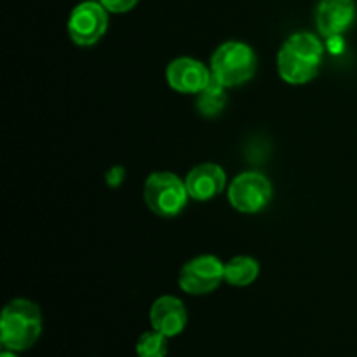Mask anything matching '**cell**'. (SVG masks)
I'll use <instances>...</instances> for the list:
<instances>
[{
  "label": "cell",
  "mask_w": 357,
  "mask_h": 357,
  "mask_svg": "<svg viewBox=\"0 0 357 357\" xmlns=\"http://www.w3.org/2000/svg\"><path fill=\"white\" fill-rule=\"evenodd\" d=\"M272 199V185L267 176L255 171L241 173L229 188V201L234 209L246 215L261 211Z\"/></svg>",
  "instance_id": "8992f818"
},
{
  "label": "cell",
  "mask_w": 357,
  "mask_h": 357,
  "mask_svg": "<svg viewBox=\"0 0 357 357\" xmlns=\"http://www.w3.org/2000/svg\"><path fill=\"white\" fill-rule=\"evenodd\" d=\"M225 86H222L215 77H211V82L197 94V101H195L199 114L204 117H216L225 108Z\"/></svg>",
  "instance_id": "4fadbf2b"
},
{
  "label": "cell",
  "mask_w": 357,
  "mask_h": 357,
  "mask_svg": "<svg viewBox=\"0 0 357 357\" xmlns=\"http://www.w3.org/2000/svg\"><path fill=\"white\" fill-rule=\"evenodd\" d=\"M138 2L139 0H100L101 6L112 14L128 13V10H131Z\"/></svg>",
  "instance_id": "9a60e30c"
},
{
  "label": "cell",
  "mask_w": 357,
  "mask_h": 357,
  "mask_svg": "<svg viewBox=\"0 0 357 357\" xmlns=\"http://www.w3.org/2000/svg\"><path fill=\"white\" fill-rule=\"evenodd\" d=\"M108 28V10L100 2L79 3L68 17V35L77 45L89 47L101 40Z\"/></svg>",
  "instance_id": "52a82bcc"
},
{
  "label": "cell",
  "mask_w": 357,
  "mask_h": 357,
  "mask_svg": "<svg viewBox=\"0 0 357 357\" xmlns=\"http://www.w3.org/2000/svg\"><path fill=\"white\" fill-rule=\"evenodd\" d=\"M356 20L354 0H319L316 7V26L323 37H340Z\"/></svg>",
  "instance_id": "9c48e42d"
},
{
  "label": "cell",
  "mask_w": 357,
  "mask_h": 357,
  "mask_svg": "<svg viewBox=\"0 0 357 357\" xmlns=\"http://www.w3.org/2000/svg\"><path fill=\"white\" fill-rule=\"evenodd\" d=\"M211 68L194 58H176L167 65L166 80L181 94H199L211 82Z\"/></svg>",
  "instance_id": "ba28073f"
},
{
  "label": "cell",
  "mask_w": 357,
  "mask_h": 357,
  "mask_svg": "<svg viewBox=\"0 0 357 357\" xmlns=\"http://www.w3.org/2000/svg\"><path fill=\"white\" fill-rule=\"evenodd\" d=\"M42 335V312L33 302L16 298L7 303L0 317V342L3 349L23 352L33 347Z\"/></svg>",
  "instance_id": "7a4b0ae2"
},
{
  "label": "cell",
  "mask_w": 357,
  "mask_h": 357,
  "mask_svg": "<svg viewBox=\"0 0 357 357\" xmlns=\"http://www.w3.org/2000/svg\"><path fill=\"white\" fill-rule=\"evenodd\" d=\"M150 324L152 330L166 335L167 338H173L180 335L187 326V309L183 302L176 296L164 295L157 298L150 307Z\"/></svg>",
  "instance_id": "30bf717a"
},
{
  "label": "cell",
  "mask_w": 357,
  "mask_h": 357,
  "mask_svg": "<svg viewBox=\"0 0 357 357\" xmlns=\"http://www.w3.org/2000/svg\"><path fill=\"white\" fill-rule=\"evenodd\" d=\"M257 54L253 47L239 40L220 45L211 58V75L225 87H237L253 79L257 72Z\"/></svg>",
  "instance_id": "3957f363"
},
{
  "label": "cell",
  "mask_w": 357,
  "mask_h": 357,
  "mask_svg": "<svg viewBox=\"0 0 357 357\" xmlns=\"http://www.w3.org/2000/svg\"><path fill=\"white\" fill-rule=\"evenodd\" d=\"M324 45L317 35L296 31L289 35L278 52V72L286 84L302 86L319 73Z\"/></svg>",
  "instance_id": "6da1fadb"
},
{
  "label": "cell",
  "mask_w": 357,
  "mask_h": 357,
  "mask_svg": "<svg viewBox=\"0 0 357 357\" xmlns=\"http://www.w3.org/2000/svg\"><path fill=\"white\" fill-rule=\"evenodd\" d=\"M258 274H260V265L251 257L241 255L225 264V282L236 286V288H246V286L253 284Z\"/></svg>",
  "instance_id": "7c38bea8"
},
{
  "label": "cell",
  "mask_w": 357,
  "mask_h": 357,
  "mask_svg": "<svg viewBox=\"0 0 357 357\" xmlns=\"http://www.w3.org/2000/svg\"><path fill=\"white\" fill-rule=\"evenodd\" d=\"M143 197L150 211L155 213L157 216L174 218L183 211L190 195L181 178L167 171H157L146 178Z\"/></svg>",
  "instance_id": "277c9868"
},
{
  "label": "cell",
  "mask_w": 357,
  "mask_h": 357,
  "mask_svg": "<svg viewBox=\"0 0 357 357\" xmlns=\"http://www.w3.org/2000/svg\"><path fill=\"white\" fill-rule=\"evenodd\" d=\"M167 351V337L159 331H145L136 342V356L138 357H166Z\"/></svg>",
  "instance_id": "5bb4252c"
},
{
  "label": "cell",
  "mask_w": 357,
  "mask_h": 357,
  "mask_svg": "<svg viewBox=\"0 0 357 357\" xmlns=\"http://www.w3.org/2000/svg\"><path fill=\"white\" fill-rule=\"evenodd\" d=\"M225 281V264L215 255H201L181 267L178 284L188 295H208Z\"/></svg>",
  "instance_id": "5b68a950"
},
{
  "label": "cell",
  "mask_w": 357,
  "mask_h": 357,
  "mask_svg": "<svg viewBox=\"0 0 357 357\" xmlns=\"http://www.w3.org/2000/svg\"><path fill=\"white\" fill-rule=\"evenodd\" d=\"M0 357H17V356H16V352H13V351H7V349H6V351H3L2 354H0Z\"/></svg>",
  "instance_id": "2e32d148"
},
{
  "label": "cell",
  "mask_w": 357,
  "mask_h": 357,
  "mask_svg": "<svg viewBox=\"0 0 357 357\" xmlns=\"http://www.w3.org/2000/svg\"><path fill=\"white\" fill-rule=\"evenodd\" d=\"M185 185L190 199L199 202L211 201L223 192L227 185V173L215 162H204L195 166L185 178Z\"/></svg>",
  "instance_id": "8fae6325"
}]
</instances>
